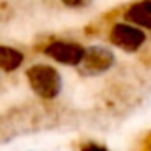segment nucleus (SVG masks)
Returning <instances> with one entry per match:
<instances>
[{"label": "nucleus", "mask_w": 151, "mask_h": 151, "mask_svg": "<svg viewBox=\"0 0 151 151\" xmlns=\"http://www.w3.org/2000/svg\"><path fill=\"white\" fill-rule=\"evenodd\" d=\"M81 151H107V148L102 144H97V142H86L81 146Z\"/></svg>", "instance_id": "6e6552de"}, {"label": "nucleus", "mask_w": 151, "mask_h": 151, "mask_svg": "<svg viewBox=\"0 0 151 151\" xmlns=\"http://www.w3.org/2000/svg\"><path fill=\"white\" fill-rule=\"evenodd\" d=\"M109 40L116 47L128 51V53H134L146 42V34L130 23H116L111 28Z\"/></svg>", "instance_id": "7ed1b4c3"}, {"label": "nucleus", "mask_w": 151, "mask_h": 151, "mask_svg": "<svg viewBox=\"0 0 151 151\" xmlns=\"http://www.w3.org/2000/svg\"><path fill=\"white\" fill-rule=\"evenodd\" d=\"M114 63V53L104 46H90L84 49L83 62L79 63V70L84 76H99L109 70Z\"/></svg>", "instance_id": "f03ea898"}, {"label": "nucleus", "mask_w": 151, "mask_h": 151, "mask_svg": "<svg viewBox=\"0 0 151 151\" xmlns=\"http://www.w3.org/2000/svg\"><path fill=\"white\" fill-rule=\"evenodd\" d=\"M44 53L62 65L79 67V63L83 62V56H84V47L81 44H76V42L55 40L44 47Z\"/></svg>", "instance_id": "20e7f679"}, {"label": "nucleus", "mask_w": 151, "mask_h": 151, "mask_svg": "<svg viewBox=\"0 0 151 151\" xmlns=\"http://www.w3.org/2000/svg\"><path fill=\"white\" fill-rule=\"evenodd\" d=\"M27 79L34 93L44 100H53L62 91V76L51 65H32L27 70Z\"/></svg>", "instance_id": "f257e3e1"}, {"label": "nucleus", "mask_w": 151, "mask_h": 151, "mask_svg": "<svg viewBox=\"0 0 151 151\" xmlns=\"http://www.w3.org/2000/svg\"><path fill=\"white\" fill-rule=\"evenodd\" d=\"M25 56L21 51L11 46H2L0 44V70L4 72H14L16 69L21 67Z\"/></svg>", "instance_id": "423d86ee"}, {"label": "nucleus", "mask_w": 151, "mask_h": 151, "mask_svg": "<svg viewBox=\"0 0 151 151\" xmlns=\"http://www.w3.org/2000/svg\"><path fill=\"white\" fill-rule=\"evenodd\" d=\"M93 0H62V4H65L67 7H72V9H83V7H88Z\"/></svg>", "instance_id": "0eeeda50"}, {"label": "nucleus", "mask_w": 151, "mask_h": 151, "mask_svg": "<svg viewBox=\"0 0 151 151\" xmlns=\"http://www.w3.org/2000/svg\"><path fill=\"white\" fill-rule=\"evenodd\" d=\"M125 19L137 28L151 30V0H141L132 4L125 12Z\"/></svg>", "instance_id": "39448f33"}]
</instances>
